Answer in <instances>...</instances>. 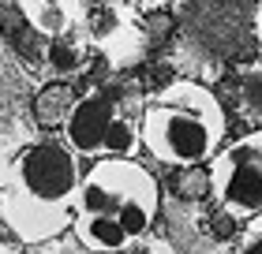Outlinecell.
Returning a JSON list of instances; mask_svg holds the SVG:
<instances>
[{
  "mask_svg": "<svg viewBox=\"0 0 262 254\" xmlns=\"http://www.w3.org/2000/svg\"><path fill=\"white\" fill-rule=\"evenodd\" d=\"M161 213V187L135 157H101L82 168L71 236L94 254H127L150 236Z\"/></svg>",
  "mask_w": 262,
  "mask_h": 254,
  "instance_id": "cell-1",
  "label": "cell"
},
{
  "mask_svg": "<svg viewBox=\"0 0 262 254\" xmlns=\"http://www.w3.org/2000/svg\"><path fill=\"white\" fill-rule=\"evenodd\" d=\"M82 157L64 138H38L11 157L0 179V221L23 247H38L71 232Z\"/></svg>",
  "mask_w": 262,
  "mask_h": 254,
  "instance_id": "cell-2",
  "label": "cell"
},
{
  "mask_svg": "<svg viewBox=\"0 0 262 254\" xmlns=\"http://www.w3.org/2000/svg\"><path fill=\"white\" fill-rule=\"evenodd\" d=\"M142 150L169 168H199L225 146L229 116L221 98L195 79H172L142 105Z\"/></svg>",
  "mask_w": 262,
  "mask_h": 254,
  "instance_id": "cell-3",
  "label": "cell"
},
{
  "mask_svg": "<svg viewBox=\"0 0 262 254\" xmlns=\"http://www.w3.org/2000/svg\"><path fill=\"white\" fill-rule=\"evenodd\" d=\"M142 108L135 94L120 86H94L79 94L71 105V116L64 120V142L82 161L101 157H135L142 150Z\"/></svg>",
  "mask_w": 262,
  "mask_h": 254,
  "instance_id": "cell-4",
  "label": "cell"
},
{
  "mask_svg": "<svg viewBox=\"0 0 262 254\" xmlns=\"http://www.w3.org/2000/svg\"><path fill=\"white\" fill-rule=\"evenodd\" d=\"M210 195L229 217L255 221L262 217V127L225 142L206 165Z\"/></svg>",
  "mask_w": 262,
  "mask_h": 254,
  "instance_id": "cell-5",
  "label": "cell"
},
{
  "mask_svg": "<svg viewBox=\"0 0 262 254\" xmlns=\"http://www.w3.org/2000/svg\"><path fill=\"white\" fill-rule=\"evenodd\" d=\"M94 49H98L109 67H131L146 49V34H142L139 19L131 15L120 0H82L79 30Z\"/></svg>",
  "mask_w": 262,
  "mask_h": 254,
  "instance_id": "cell-6",
  "label": "cell"
},
{
  "mask_svg": "<svg viewBox=\"0 0 262 254\" xmlns=\"http://www.w3.org/2000/svg\"><path fill=\"white\" fill-rule=\"evenodd\" d=\"M23 19L41 38H68L79 30L82 0H19Z\"/></svg>",
  "mask_w": 262,
  "mask_h": 254,
  "instance_id": "cell-7",
  "label": "cell"
},
{
  "mask_svg": "<svg viewBox=\"0 0 262 254\" xmlns=\"http://www.w3.org/2000/svg\"><path fill=\"white\" fill-rule=\"evenodd\" d=\"M71 105H75V94H71L68 86H49L38 98V105H34V112H38L41 124H53V127H64V120L71 116Z\"/></svg>",
  "mask_w": 262,
  "mask_h": 254,
  "instance_id": "cell-8",
  "label": "cell"
},
{
  "mask_svg": "<svg viewBox=\"0 0 262 254\" xmlns=\"http://www.w3.org/2000/svg\"><path fill=\"white\" fill-rule=\"evenodd\" d=\"M30 254H94V250H86L75 236H71V239L60 236V239H49V243H38Z\"/></svg>",
  "mask_w": 262,
  "mask_h": 254,
  "instance_id": "cell-9",
  "label": "cell"
},
{
  "mask_svg": "<svg viewBox=\"0 0 262 254\" xmlns=\"http://www.w3.org/2000/svg\"><path fill=\"white\" fill-rule=\"evenodd\" d=\"M251 27H255V45H258V60H262V0L255 4V19H251Z\"/></svg>",
  "mask_w": 262,
  "mask_h": 254,
  "instance_id": "cell-10",
  "label": "cell"
},
{
  "mask_svg": "<svg viewBox=\"0 0 262 254\" xmlns=\"http://www.w3.org/2000/svg\"><path fill=\"white\" fill-rule=\"evenodd\" d=\"M0 254H19V250L11 247V243H4V239H0Z\"/></svg>",
  "mask_w": 262,
  "mask_h": 254,
  "instance_id": "cell-11",
  "label": "cell"
}]
</instances>
